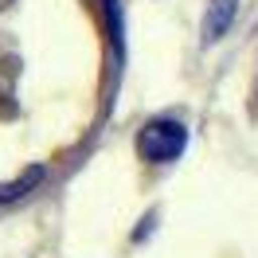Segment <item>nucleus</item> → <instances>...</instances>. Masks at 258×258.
<instances>
[{"instance_id": "2", "label": "nucleus", "mask_w": 258, "mask_h": 258, "mask_svg": "<svg viewBox=\"0 0 258 258\" xmlns=\"http://www.w3.org/2000/svg\"><path fill=\"white\" fill-rule=\"evenodd\" d=\"M235 12H239V0H215V4L208 8V16H204V39H208V43H215V39L231 28Z\"/></svg>"}, {"instance_id": "1", "label": "nucleus", "mask_w": 258, "mask_h": 258, "mask_svg": "<svg viewBox=\"0 0 258 258\" xmlns=\"http://www.w3.org/2000/svg\"><path fill=\"white\" fill-rule=\"evenodd\" d=\"M184 145H188V129L180 125V121H172V117L149 121V125L141 129V137H137V153L153 164L176 161L180 153H184Z\"/></svg>"}, {"instance_id": "3", "label": "nucleus", "mask_w": 258, "mask_h": 258, "mask_svg": "<svg viewBox=\"0 0 258 258\" xmlns=\"http://www.w3.org/2000/svg\"><path fill=\"white\" fill-rule=\"evenodd\" d=\"M43 180V168H32L24 180H16V184H8V188H0V204H8V200H16V196H24L32 184H39Z\"/></svg>"}]
</instances>
